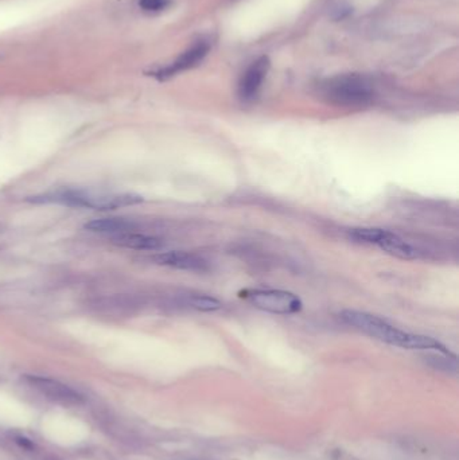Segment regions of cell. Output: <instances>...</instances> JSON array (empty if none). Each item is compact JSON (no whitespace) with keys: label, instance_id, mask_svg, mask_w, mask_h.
I'll use <instances>...</instances> for the list:
<instances>
[{"label":"cell","instance_id":"obj_13","mask_svg":"<svg viewBox=\"0 0 459 460\" xmlns=\"http://www.w3.org/2000/svg\"><path fill=\"white\" fill-rule=\"evenodd\" d=\"M185 304L202 313H215L222 308V303L209 295H189Z\"/></svg>","mask_w":459,"mask_h":460},{"label":"cell","instance_id":"obj_14","mask_svg":"<svg viewBox=\"0 0 459 460\" xmlns=\"http://www.w3.org/2000/svg\"><path fill=\"white\" fill-rule=\"evenodd\" d=\"M172 0H139L141 8L145 13H160L170 6Z\"/></svg>","mask_w":459,"mask_h":460},{"label":"cell","instance_id":"obj_6","mask_svg":"<svg viewBox=\"0 0 459 460\" xmlns=\"http://www.w3.org/2000/svg\"><path fill=\"white\" fill-rule=\"evenodd\" d=\"M270 71L268 57H260L246 69L239 84V96L243 101L254 100Z\"/></svg>","mask_w":459,"mask_h":460},{"label":"cell","instance_id":"obj_1","mask_svg":"<svg viewBox=\"0 0 459 460\" xmlns=\"http://www.w3.org/2000/svg\"><path fill=\"white\" fill-rule=\"evenodd\" d=\"M340 317L345 325L354 327L371 338L378 339L384 344L396 347H402L407 350H426V351H436L439 354L454 357L453 353L441 344L438 339H434L427 335L414 334L408 331L400 330L391 325L387 319L374 315L366 311L359 310H342Z\"/></svg>","mask_w":459,"mask_h":460},{"label":"cell","instance_id":"obj_3","mask_svg":"<svg viewBox=\"0 0 459 460\" xmlns=\"http://www.w3.org/2000/svg\"><path fill=\"white\" fill-rule=\"evenodd\" d=\"M239 298L244 299L255 308L270 314L291 315L299 313L303 307L299 296L290 291L270 288H245L239 292Z\"/></svg>","mask_w":459,"mask_h":460},{"label":"cell","instance_id":"obj_9","mask_svg":"<svg viewBox=\"0 0 459 460\" xmlns=\"http://www.w3.org/2000/svg\"><path fill=\"white\" fill-rule=\"evenodd\" d=\"M109 241L119 248L131 250H159L165 245L163 240L157 236L138 233L136 230L111 236Z\"/></svg>","mask_w":459,"mask_h":460},{"label":"cell","instance_id":"obj_7","mask_svg":"<svg viewBox=\"0 0 459 460\" xmlns=\"http://www.w3.org/2000/svg\"><path fill=\"white\" fill-rule=\"evenodd\" d=\"M208 52H209V44L205 41H198L197 44L189 47L185 53H182L179 57L177 58L170 66L162 69L157 75L159 78H167L177 73L189 71V69L197 66L202 59L206 57Z\"/></svg>","mask_w":459,"mask_h":460},{"label":"cell","instance_id":"obj_12","mask_svg":"<svg viewBox=\"0 0 459 460\" xmlns=\"http://www.w3.org/2000/svg\"><path fill=\"white\" fill-rule=\"evenodd\" d=\"M389 233L391 230L381 228H353L347 231V237L359 244L380 246L389 236Z\"/></svg>","mask_w":459,"mask_h":460},{"label":"cell","instance_id":"obj_4","mask_svg":"<svg viewBox=\"0 0 459 460\" xmlns=\"http://www.w3.org/2000/svg\"><path fill=\"white\" fill-rule=\"evenodd\" d=\"M326 100L341 107H362L374 97L372 87L359 75H342L328 81L322 87Z\"/></svg>","mask_w":459,"mask_h":460},{"label":"cell","instance_id":"obj_5","mask_svg":"<svg viewBox=\"0 0 459 460\" xmlns=\"http://www.w3.org/2000/svg\"><path fill=\"white\" fill-rule=\"evenodd\" d=\"M153 261L162 267H169L179 271L205 272L209 270V262L200 255L186 250L162 252L153 256Z\"/></svg>","mask_w":459,"mask_h":460},{"label":"cell","instance_id":"obj_2","mask_svg":"<svg viewBox=\"0 0 459 460\" xmlns=\"http://www.w3.org/2000/svg\"><path fill=\"white\" fill-rule=\"evenodd\" d=\"M28 201L32 203H57L69 207L93 210H115L142 203L143 197L136 194H96L80 188H61L57 191L30 197Z\"/></svg>","mask_w":459,"mask_h":460},{"label":"cell","instance_id":"obj_8","mask_svg":"<svg viewBox=\"0 0 459 460\" xmlns=\"http://www.w3.org/2000/svg\"><path fill=\"white\" fill-rule=\"evenodd\" d=\"M28 381L34 388L52 400L65 404H77L81 401V396L77 392L56 380L43 377H29Z\"/></svg>","mask_w":459,"mask_h":460},{"label":"cell","instance_id":"obj_10","mask_svg":"<svg viewBox=\"0 0 459 460\" xmlns=\"http://www.w3.org/2000/svg\"><path fill=\"white\" fill-rule=\"evenodd\" d=\"M85 229L93 233L109 234L111 237L120 233L135 231L138 229V224L133 219L124 218V217H105V218H97L86 222Z\"/></svg>","mask_w":459,"mask_h":460},{"label":"cell","instance_id":"obj_11","mask_svg":"<svg viewBox=\"0 0 459 460\" xmlns=\"http://www.w3.org/2000/svg\"><path fill=\"white\" fill-rule=\"evenodd\" d=\"M378 248L388 255L398 259L417 260L419 258V250L417 248L393 231L389 233V236Z\"/></svg>","mask_w":459,"mask_h":460}]
</instances>
